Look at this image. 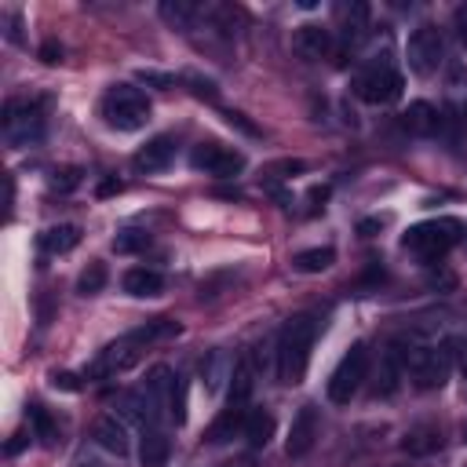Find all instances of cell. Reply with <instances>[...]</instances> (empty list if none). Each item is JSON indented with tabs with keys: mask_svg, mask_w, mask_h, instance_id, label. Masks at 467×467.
I'll return each instance as SVG.
<instances>
[{
	"mask_svg": "<svg viewBox=\"0 0 467 467\" xmlns=\"http://www.w3.org/2000/svg\"><path fill=\"white\" fill-rule=\"evenodd\" d=\"M314 336H317V321L310 314H296L285 321L281 336H277V376L281 383H299L306 365H310V350H314Z\"/></svg>",
	"mask_w": 467,
	"mask_h": 467,
	"instance_id": "6da1fadb",
	"label": "cell"
},
{
	"mask_svg": "<svg viewBox=\"0 0 467 467\" xmlns=\"http://www.w3.org/2000/svg\"><path fill=\"white\" fill-rule=\"evenodd\" d=\"M102 117L117 131H139L150 120V99L135 84H113L102 95Z\"/></svg>",
	"mask_w": 467,
	"mask_h": 467,
	"instance_id": "7a4b0ae2",
	"label": "cell"
},
{
	"mask_svg": "<svg viewBox=\"0 0 467 467\" xmlns=\"http://www.w3.org/2000/svg\"><path fill=\"white\" fill-rule=\"evenodd\" d=\"M460 234H463L460 219L441 215V219H427V223L409 226L405 237H401V244H405L409 252H416L420 259H438V255H445V252L460 241Z\"/></svg>",
	"mask_w": 467,
	"mask_h": 467,
	"instance_id": "3957f363",
	"label": "cell"
},
{
	"mask_svg": "<svg viewBox=\"0 0 467 467\" xmlns=\"http://www.w3.org/2000/svg\"><path fill=\"white\" fill-rule=\"evenodd\" d=\"M365 376H368V347H365V343H354V347L339 358V365L332 368V376H328V401L350 405V398L361 390Z\"/></svg>",
	"mask_w": 467,
	"mask_h": 467,
	"instance_id": "277c9868",
	"label": "cell"
},
{
	"mask_svg": "<svg viewBox=\"0 0 467 467\" xmlns=\"http://www.w3.org/2000/svg\"><path fill=\"white\" fill-rule=\"evenodd\" d=\"M354 95L368 106H387L401 95V73L390 62H372L354 77Z\"/></svg>",
	"mask_w": 467,
	"mask_h": 467,
	"instance_id": "5b68a950",
	"label": "cell"
},
{
	"mask_svg": "<svg viewBox=\"0 0 467 467\" xmlns=\"http://www.w3.org/2000/svg\"><path fill=\"white\" fill-rule=\"evenodd\" d=\"M44 131V113H40V102H29V99H11L4 106V139L11 146H29L36 142Z\"/></svg>",
	"mask_w": 467,
	"mask_h": 467,
	"instance_id": "8992f818",
	"label": "cell"
},
{
	"mask_svg": "<svg viewBox=\"0 0 467 467\" xmlns=\"http://www.w3.org/2000/svg\"><path fill=\"white\" fill-rule=\"evenodd\" d=\"M452 372V350L449 347H412L409 358V376L420 390H434L449 379Z\"/></svg>",
	"mask_w": 467,
	"mask_h": 467,
	"instance_id": "52a82bcc",
	"label": "cell"
},
{
	"mask_svg": "<svg viewBox=\"0 0 467 467\" xmlns=\"http://www.w3.org/2000/svg\"><path fill=\"white\" fill-rule=\"evenodd\" d=\"M405 58H409V69L416 77H431L441 58H445V40L434 26H420L409 33V44H405Z\"/></svg>",
	"mask_w": 467,
	"mask_h": 467,
	"instance_id": "ba28073f",
	"label": "cell"
},
{
	"mask_svg": "<svg viewBox=\"0 0 467 467\" xmlns=\"http://www.w3.org/2000/svg\"><path fill=\"white\" fill-rule=\"evenodd\" d=\"M142 350H146V343L135 336V332H128V336H120L117 343H109L95 361H91V368H88V376H95V379H102V376H113V372H124V368H131L139 358H142Z\"/></svg>",
	"mask_w": 467,
	"mask_h": 467,
	"instance_id": "9c48e42d",
	"label": "cell"
},
{
	"mask_svg": "<svg viewBox=\"0 0 467 467\" xmlns=\"http://www.w3.org/2000/svg\"><path fill=\"white\" fill-rule=\"evenodd\" d=\"M190 164L204 175H215V179H234L241 168H244V157L230 146H219V142H201L193 146L190 153Z\"/></svg>",
	"mask_w": 467,
	"mask_h": 467,
	"instance_id": "30bf717a",
	"label": "cell"
},
{
	"mask_svg": "<svg viewBox=\"0 0 467 467\" xmlns=\"http://www.w3.org/2000/svg\"><path fill=\"white\" fill-rule=\"evenodd\" d=\"M314 441H317V409H314V405H303V409L296 412L292 427H288L285 452H288L292 460H299V456H306V452L314 449Z\"/></svg>",
	"mask_w": 467,
	"mask_h": 467,
	"instance_id": "8fae6325",
	"label": "cell"
},
{
	"mask_svg": "<svg viewBox=\"0 0 467 467\" xmlns=\"http://www.w3.org/2000/svg\"><path fill=\"white\" fill-rule=\"evenodd\" d=\"M296 51H299L303 58H310V62L328 58V55L336 51V36H332V29H325V26H317V22H306V26L296 29Z\"/></svg>",
	"mask_w": 467,
	"mask_h": 467,
	"instance_id": "7c38bea8",
	"label": "cell"
},
{
	"mask_svg": "<svg viewBox=\"0 0 467 467\" xmlns=\"http://www.w3.org/2000/svg\"><path fill=\"white\" fill-rule=\"evenodd\" d=\"M234 358H230V350H223V347H215V350H208L204 354V361H201V379H204V390L208 394H219L223 390V383L234 376Z\"/></svg>",
	"mask_w": 467,
	"mask_h": 467,
	"instance_id": "4fadbf2b",
	"label": "cell"
},
{
	"mask_svg": "<svg viewBox=\"0 0 467 467\" xmlns=\"http://www.w3.org/2000/svg\"><path fill=\"white\" fill-rule=\"evenodd\" d=\"M91 438L99 441V449H106V452H113V456H124V452L131 449L128 427H124L117 416H102V420H95V427H91Z\"/></svg>",
	"mask_w": 467,
	"mask_h": 467,
	"instance_id": "5bb4252c",
	"label": "cell"
},
{
	"mask_svg": "<svg viewBox=\"0 0 467 467\" xmlns=\"http://www.w3.org/2000/svg\"><path fill=\"white\" fill-rule=\"evenodd\" d=\"M171 157H175V142H171L168 135H157V139H150V142L135 153V168H139V171H161V168L171 164Z\"/></svg>",
	"mask_w": 467,
	"mask_h": 467,
	"instance_id": "9a60e30c",
	"label": "cell"
},
{
	"mask_svg": "<svg viewBox=\"0 0 467 467\" xmlns=\"http://www.w3.org/2000/svg\"><path fill=\"white\" fill-rule=\"evenodd\" d=\"M124 292H128V296H139V299L161 296V292H164V277H161V270L131 266V270L124 274Z\"/></svg>",
	"mask_w": 467,
	"mask_h": 467,
	"instance_id": "2e32d148",
	"label": "cell"
},
{
	"mask_svg": "<svg viewBox=\"0 0 467 467\" xmlns=\"http://www.w3.org/2000/svg\"><path fill=\"white\" fill-rule=\"evenodd\" d=\"M244 420H248V405H226L219 416H215V423L208 427V441H230L237 431L244 434Z\"/></svg>",
	"mask_w": 467,
	"mask_h": 467,
	"instance_id": "e0dca14e",
	"label": "cell"
},
{
	"mask_svg": "<svg viewBox=\"0 0 467 467\" xmlns=\"http://www.w3.org/2000/svg\"><path fill=\"white\" fill-rule=\"evenodd\" d=\"M401 124L412 131V135H434L441 128V113L431 106V102H409V109L401 113Z\"/></svg>",
	"mask_w": 467,
	"mask_h": 467,
	"instance_id": "ac0fdd59",
	"label": "cell"
},
{
	"mask_svg": "<svg viewBox=\"0 0 467 467\" xmlns=\"http://www.w3.org/2000/svg\"><path fill=\"white\" fill-rule=\"evenodd\" d=\"M77 244H80V226H73V223L47 226V230L40 234V248H44L47 255H66V252H73Z\"/></svg>",
	"mask_w": 467,
	"mask_h": 467,
	"instance_id": "d6986e66",
	"label": "cell"
},
{
	"mask_svg": "<svg viewBox=\"0 0 467 467\" xmlns=\"http://www.w3.org/2000/svg\"><path fill=\"white\" fill-rule=\"evenodd\" d=\"M168 452H171L168 434L157 431V427H146L142 445H139V460H142V467H164V463H168Z\"/></svg>",
	"mask_w": 467,
	"mask_h": 467,
	"instance_id": "ffe728a7",
	"label": "cell"
},
{
	"mask_svg": "<svg viewBox=\"0 0 467 467\" xmlns=\"http://www.w3.org/2000/svg\"><path fill=\"white\" fill-rule=\"evenodd\" d=\"M274 434V416L266 409H248V420H244V438L252 449H263Z\"/></svg>",
	"mask_w": 467,
	"mask_h": 467,
	"instance_id": "44dd1931",
	"label": "cell"
},
{
	"mask_svg": "<svg viewBox=\"0 0 467 467\" xmlns=\"http://www.w3.org/2000/svg\"><path fill=\"white\" fill-rule=\"evenodd\" d=\"M401 449L412 452V456H427V452L441 449V431H438V427H416V431L405 434Z\"/></svg>",
	"mask_w": 467,
	"mask_h": 467,
	"instance_id": "7402d4cb",
	"label": "cell"
},
{
	"mask_svg": "<svg viewBox=\"0 0 467 467\" xmlns=\"http://www.w3.org/2000/svg\"><path fill=\"white\" fill-rule=\"evenodd\" d=\"M336 263V252L332 248H306V252H296L292 255V266L299 270V274H321V270H328Z\"/></svg>",
	"mask_w": 467,
	"mask_h": 467,
	"instance_id": "603a6c76",
	"label": "cell"
},
{
	"mask_svg": "<svg viewBox=\"0 0 467 467\" xmlns=\"http://www.w3.org/2000/svg\"><path fill=\"white\" fill-rule=\"evenodd\" d=\"M197 15H201V7H197V4H186V0H175V4L164 0V4H161V18H164L168 26H175V29H186Z\"/></svg>",
	"mask_w": 467,
	"mask_h": 467,
	"instance_id": "cb8c5ba5",
	"label": "cell"
},
{
	"mask_svg": "<svg viewBox=\"0 0 467 467\" xmlns=\"http://www.w3.org/2000/svg\"><path fill=\"white\" fill-rule=\"evenodd\" d=\"M248 394H252V365L237 361L234 376H230V401L234 405H248Z\"/></svg>",
	"mask_w": 467,
	"mask_h": 467,
	"instance_id": "d4e9b609",
	"label": "cell"
},
{
	"mask_svg": "<svg viewBox=\"0 0 467 467\" xmlns=\"http://www.w3.org/2000/svg\"><path fill=\"white\" fill-rule=\"evenodd\" d=\"M102 285H106V266L102 263H88V270L77 277L80 296H95V292H102Z\"/></svg>",
	"mask_w": 467,
	"mask_h": 467,
	"instance_id": "484cf974",
	"label": "cell"
},
{
	"mask_svg": "<svg viewBox=\"0 0 467 467\" xmlns=\"http://www.w3.org/2000/svg\"><path fill=\"white\" fill-rule=\"evenodd\" d=\"M29 427H33V434L36 438H44V441H58V431H55V423H51V416L40 409V405H29Z\"/></svg>",
	"mask_w": 467,
	"mask_h": 467,
	"instance_id": "4316f807",
	"label": "cell"
},
{
	"mask_svg": "<svg viewBox=\"0 0 467 467\" xmlns=\"http://www.w3.org/2000/svg\"><path fill=\"white\" fill-rule=\"evenodd\" d=\"M146 244H150V237H146L142 230H124V234L113 237V248H117V252H139V248H146Z\"/></svg>",
	"mask_w": 467,
	"mask_h": 467,
	"instance_id": "83f0119b",
	"label": "cell"
},
{
	"mask_svg": "<svg viewBox=\"0 0 467 467\" xmlns=\"http://www.w3.org/2000/svg\"><path fill=\"white\" fill-rule=\"evenodd\" d=\"M77 182H80V171H77V168H69V171H62V179H55L51 186H55V190H73Z\"/></svg>",
	"mask_w": 467,
	"mask_h": 467,
	"instance_id": "f1b7e54d",
	"label": "cell"
},
{
	"mask_svg": "<svg viewBox=\"0 0 467 467\" xmlns=\"http://www.w3.org/2000/svg\"><path fill=\"white\" fill-rule=\"evenodd\" d=\"M51 387H62V390H77V376H69V372H51Z\"/></svg>",
	"mask_w": 467,
	"mask_h": 467,
	"instance_id": "f546056e",
	"label": "cell"
},
{
	"mask_svg": "<svg viewBox=\"0 0 467 467\" xmlns=\"http://www.w3.org/2000/svg\"><path fill=\"white\" fill-rule=\"evenodd\" d=\"M456 36H460V44L467 47V4L456 7Z\"/></svg>",
	"mask_w": 467,
	"mask_h": 467,
	"instance_id": "4dcf8cb0",
	"label": "cell"
},
{
	"mask_svg": "<svg viewBox=\"0 0 467 467\" xmlns=\"http://www.w3.org/2000/svg\"><path fill=\"white\" fill-rule=\"evenodd\" d=\"M452 361L467 372V339H456V343H452Z\"/></svg>",
	"mask_w": 467,
	"mask_h": 467,
	"instance_id": "1f68e13d",
	"label": "cell"
},
{
	"mask_svg": "<svg viewBox=\"0 0 467 467\" xmlns=\"http://www.w3.org/2000/svg\"><path fill=\"white\" fill-rule=\"evenodd\" d=\"M40 58H44V62H58V58H62V47L44 44V47H40Z\"/></svg>",
	"mask_w": 467,
	"mask_h": 467,
	"instance_id": "d6a6232c",
	"label": "cell"
},
{
	"mask_svg": "<svg viewBox=\"0 0 467 467\" xmlns=\"http://www.w3.org/2000/svg\"><path fill=\"white\" fill-rule=\"evenodd\" d=\"M379 226H383V223H379V219H361V223H358V230H361V234H365V237H368V234H372V230H379Z\"/></svg>",
	"mask_w": 467,
	"mask_h": 467,
	"instance_id": "836d02e7",
	"label": "cell"
},
{
	"mask_svg": "<svg viewBox=\"0 0 467 467\" xmlns=\"http://www.w3.org/2000/svg\"><path fill=\"white\" fill-rule=\"evenodd\" d=\"M120 190V182H113V179H106L102 186H99V197H106V193H117Z\"/></svg>",
	"mask_w": 467,
	"mask_h": 467,
	"instance_id": "e575fe53",
	"label": "cell"
}]
</instances>
